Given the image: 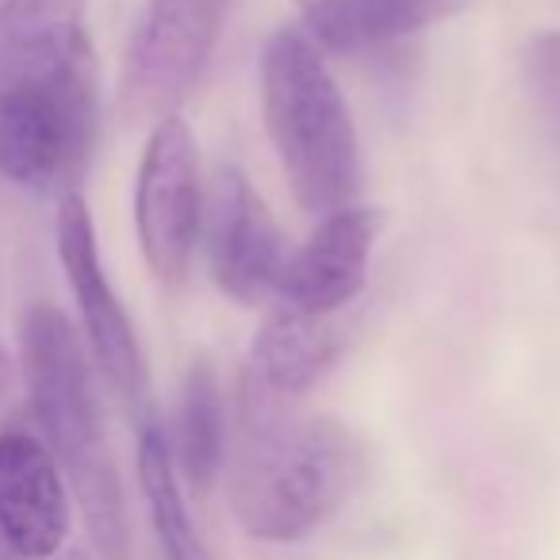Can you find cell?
I'll list each match as a JSON object with an SVG mask.
<instances>
[{"label": "cell", "instance_id": "cell-1", "mask_svg": "<svg viewBox=\"0 0 560 560\" xmlns=\"http://www.w3.org/2000/svg\"><path fill=\"white\" fill-rule=\"evenodd\" d=\"M89 0H0V177L73 192L96 147L101 81Z\"/></svg>", "mask_w": 560, "mask_h": 560}, {"label": "cell", "instance_id": "cell-9", "mask_svg": "<svg viewBox=\"0 0 560 560\" xmlns=\"http://www.w3.org/2000/svg\"><path fill=\"white\" fill-rule=\"evenodd\" d=\"M384 231V215L365 203H350L319 219L307 242L280 269L277 304L307 315H338L361 296L369 257Z\"/></svg>", "mask_w": 560, "mask_h": 560}, {"label": "cell", "instance_id": "cell-14", "mask_svg": "<svg viewBox=\"0 0 560 560\" xmlns=\"http://www.w3.org/2000/svg\"><path fill=\"white\" fill-rule=\"evenodd\" d=\"M139 488L142 499H147V514L150 526H154L162 560H215L208 545H203L192 514H188L177 465H173L170 453V438L154 422H142L139 434Z\"/></svg>", "mask_w": 560, "mask_h": 560}, {"label": "cell", "instance_id": "cell-8", "mask_svg": "<svg viewBox=\"0 0 560 560\" xmlns=\"http://www.w3.org/2000/svg\"><path fill=\"white\" fill-rule=\"evenodd\" d=\"M200 231L208 234L211 277L226 296L246 307L277 296L280 269L289 254H284V238H280L269 203L254 192L242 170L223 165L215 173L208 200H203Z\"/></svg>", "mask_w": 560, "mask_h": 560}, {"label": "cell", "instance_id": "cell-6", "mask_svg": "<svg viewBox=\"0 0 560 560\" xmlns=\"http://www.w3.org/2000/svg\"><path fill=\"white\" fill-rule=\"evenodd\" d=\"M203 226L200 154L192 127L173 112L154 124L135 180V231L150 272L165 284L185 280Z\"/></svg>", "mask_w": 560, "mask_h": 560}, {"label": "cell", "instance_id": "cell-2", "mask_svg": "<svg viewBox=\"0 0 560 560\" xmlns=\"http://www.w3.org/2000/svg\"><path fill=\"white\" fill-rule=\"evenodd\" d=\"M361 480L358 438L327 415H296L246 381L242 438L231 460L234 522L254 541L292 545L312 537Z\"/></svg>", "mask_w": 560, "mask_h": 560}, {"label": "cell", "instance_id": "cell-3", "mask_svg": "<svg viewBox=\"0 0 560 560\" xmlns=\"http://www.w3.org/2000/svg\"><path fill=\"white\" fill-rule=\"evenodd\" d=\"M20 353H24L27 399L43 430V445L55 453L70 483L89 541L104 560H127L131 526H127L124 480L112 457L85 342L58 307L35 304L20 323Z\"/></svg>", "mask_w": 560, "mask_h": 560}, {"label": "cell", "instance_id": "cell-7", "mask_svg": "<svg viewBox=\"0 0 560 560\" xmlns=\"http://www.w3.org/2000/svg\"><path fill=\"white\" fill-rule=\"evenodd\" d=\"M58 257H62L66 280L78 300L81 327H85L89 358L108 388L139 411L147 404V365H142L135 323L124 300L112 289L108 272L96 246V226L81 192H66L58 203Z\"/></svg>", "mask_w": 560, "mask_h": 560}, {"label": "cell", "instance_id": "cell-18", "mask_svg": "<svg viewBox=\"0 0 560 560\" xmlns=\"http://www.w3.org/2000/svg\"><path fill=\"white\" fill-rule=\"evenodd\" d=\"M70 560H81V557H70Z\"/></svg>", "mask_w": 560, "mask_h": 560}, {"label": "cell", "instance_id": "cell-16", "mask_svg": "<svg viewBox=\"0 0 560 560\" xmlns=\"http://www.w3.org/2000/svg\"><path fill=\"white\" fill-rule=\"evenodd\" d=\"M300 4V12H307V9H315V4H323V0H296Z\"/></svg>", "mask_w": 560, "mask_h": 560}, {"label": "cell", "instance_id": "cell-10", "mask_svg": "<svg viewBox=\"0 0 560 560\" xmlns=\"http://www.w3.org/2000/svg\"><path fill=\"white\" fill-rule=\"evenodd\" d=\"M73 526L70 483L43 438L0 430V534L20 560H50Z\"/></svg>", "mask_w": 560, "mask_h": 560}, {"label": "cell", "instance_id": "cell-11", "mask_svg": "<svg viewBox=\"0 0 560 560\" xmlns=\"http://www.w3.org/2000/svg\"><path fill=\"white\" fill-rule=\"evenodd\" d=\"M338 353H342V330L335 315H307L277 304L254 335L246 381L292 404L335 369Z\"/></svg>", "mask_w": 560, "mask_h": 560}, {"label": "cell", "instance_id": "cell-12", "mask_svg": "<svg viewBox=\"0 0 560 560\" xmlns=\"http://www.w3.org/2000/svg\"><path fill=\"white\" fill-rule=\"evenodd\" d=\"M472 0H323L300 12L323 55H365L453 20Z\"/></svg>", "mask_w": 560, "mask_h": 560}, {"label": "cell", "instance_id": "cell-15", "mask_svg": "<svg viewBox=\"0 0 560 560\" xmlns=\"http://www.w3.org/2000/svg\"><path fill=\"white\" fill-rule=\"evenodd\" d=\"M0 560H20V552L12 549L9 537H4V534H0Z\"/></svg>", "mask_w": 560, "mask_h": 560}, {"label": "cell", "instance_id": "cell-17", "mask_svg": "<svg viewBox=\"0 0 560 560\" xmlns=\"http://www.w3.org/2000/svg\"><path fill=\"white\" fill-rule=\"evenodd\" d=\"M4 381H9V369H4V358H0V388H4Z\"/></svg>", "mask_w": 560, "mask_h": 560}, {"label": "cell", "instance_id": "cell-13", "mask_svg": "<svg viewBox=\"0 0 560 560\" xmlns=\"http://www.w3.org/2000/svg\"><path fill=\"white\" fill-rule=\"evenodd\" d=\"M170 453L180 480L196 495H208L211 483L223 472V453H226L223 388H219V376L208 361H192L185 369Z\"/></svg>", "mask_w": 560, "mask_h": 560}, {"label": "cell", "instance_id": "cell-5", "mask_svg": "<svg viewBox=\"0 0 560 560\" xmlns=\"http://www.w3.org/2000/svg\"><path fill=\"white\" fill-rule=\"evenodd\" d=\"M231 0H147L124 58L119 104L131 119L173 116L200 81Z\"/></svg>", "mask_w": 560, "mask_h": 560}, {"label": "cell", "instance_id": "cell-4", "mask_svg": "<svg viewBox=\"0 0 560 560\" xmlns=\"http://www.w3.org/2000/svg\"><path fill=\"white\" fill-rule=\"evenodd\" d=\"M261 119L280 173L307 215L350 208L361 180L353 112L304 27H280L261 55Z\"/></svg>", "mask_w": 560, "mask_h": 560}]
</instances>
